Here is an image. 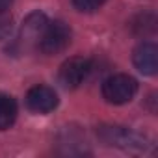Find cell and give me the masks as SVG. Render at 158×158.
<instances>
[{
	"label": "cell",
	"mask_w": 158,
	"mask_h": 158,
	"mask_svg": "<svg viewBox=\"0 0 158 158\" xmlns=\"http://www.w3.org/2000/svg\"><path fill=\"white\" fill-rule=\"evenodd\" d=\"M26 106L35 114H50L58 106V93L50 86H34L26 93Z\"/></svg>",
	"instance_id": "4"
},
{
	"label": "cell",
	"mask_w": 158,
	"mask_h": 158,
	"mask_svg": "<svg viewBox=\"0 0 158 158\" xmlns=\"http://www.w3.org/2000/svg\"><path fill=\"white\" fill-rule=\"evenodd\" d=\"M130 26L138 35H151L156 32V19L152 13H139Z\"/></svg>",
	"instance_id": "8"
},
{
	"label": "cell",
	"mask_w": 158,
	"mask_h": 158,
	"mask_svg": "<svg viewBox=\"0 0 158 158\" xmlns=\"http://www.w3.org/2000/svg\"><path fill=\"white\" fill-rule=\"evenodd\" d=\"M138 91V82L130 74L117 73L102 82V97L110 104H127L134 99Z\"/></svg>",
	"instance_id": "1"
},
{
	"label": "cell",
	"mask_w": 158,
	"mask_h": 158,
	"mask_svg": "<svg viewBox=\"0 0 158 158\" xmlns=\"http://www.w3.org/2000/svg\"><path fill=\"white\" fill-rule=\"evenodd\" d=\"M89 74H91V61L82 56H73L61 63L58 78L63 88L76 89L88 80Z\"/></svg>",
	"instance_id": "3"
},
{
	"label": "cell",
	"mask_w": 158,
	"mask_h": 158,
	"mask_svg": "<svg viewBox=\"0 0 158 158\" xmlns=\"http://www.w3.org/2000/svg\"><path fill=\"white\" fill-rule=\"evenodd\" d=\"M132 61L136 69L147 76H154L158 71V47L152 41H143L134 48Z\"/></svg>",
	"instance_id": "5"
},
{
	"label": "cell",
	"mask_w": 158,
	"mask_h": 158,
	"mask_svg": "<svg viewBox=\"0 0 158 158\" xmlns=\"http://www.w3.org/2000/svg\"><path fill=\"white\" fill-rule=\"evenodd\" d=\"M13 4V0H0V13H6Z\"/></svg>",
	"instance_id": "11"
},
{
	"label": "cell",
	"mask_w": 158,
	"mask_h": 158,
	"mask_svg": "<svg viewBox=\"0 0 158 158\" xmlns=\"http://www.w3.org/2000/svg\"><path fill=\"white\" fill-rule=\"evenodd\" d=\"M11 23H13V19H11V15H8V11L0 13V39H4L11 34V28H13Z\"/></svg>",
	"instance_id": "10"
},
{
	"label": "cell",
	"mask_w": 158,
	"mask_h": 158,
	"mask_svg": "<svg viewBox=\"0 0 158 158\" xmlns=\"http://www.w3.org/2000/svg\"><path fill=\"white\" fill-rule=\"evenodd\" d=\"M106 0H73V4L78 11H84V13H93L99 8H102V4Z\"/></svg>",
	"instance_id": "9"
},
{
	"label": "cell",
	"mask_w": 158,
	"mask_h": 158,
	"mask_svg": "<svg viewBox=\"0 0 158 158\" xmlns=\"http://www.w3.org/2000/svg\"><path fill=\"white\" fill-rule=\"evenodd\" d=\"M17 119V102L13 97L0 93V130L10 128Z\"/></svg>",
	"instance_id": "7"
},
{
	"label": "cell",
	"mask_w": 158,
	"mask_h": 158,
	"mask_svg": "<svg viewBox=\"0 0 158 158\" xmlns=\"http://www.w3.org/2000/svg\"><path fill=\"white\" fill-rule=\"evenodd\" d=\"M69 43H71V28L63 21H52V23H47L37 47L43 54L54 56L63 52L69 47Z\"/></svg>",
	"instance_id": "2"
},
{
	"label": "cell",
	"mask_w": 158,
	"mask_h": 158,
	"mask_svg": "<svg viewBox=\"0 0 158 158\" xmlns=\"http://www.w3.org/2000/svg\"><path fill=\"white\" fill-rule=\"evenodd\" d=\"M47 23L48 21H47L45 13H39V11L30 13L21 26V41L24 45H37L43 32H45Z\"/></svg>",
	"instance_id": "6"
}]
</instances>
